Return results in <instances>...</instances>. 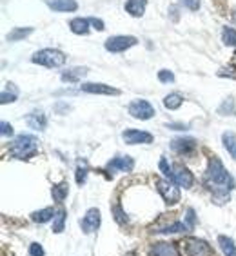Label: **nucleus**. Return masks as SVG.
I'll list each match as a JSON object with an SVG mask.
<instances>
[{
    "mask_svg": "<svg viewBox=\"0 0 236 256\" xmlns=\"http://www.w3.org/2000/svg\"><path fill=\"white\" fill-rule=\"evenodd\" d=\"M222 142H224V148L227 149V153L236 160V134L231 133V131H226L222 134Z\"/></svg>",
    "mask_w": 236,
    "mask_h": 256,
    "instance_id": "nucleus-21",
    "label": "nucleus"
},
{
    "mask_svg": "<svg viewBox=\"0 0 236 256\" xmlns=\"http://www.w3.org/2000/svg\"><path fill=\"white\" fill-rule=\"evenodd\" d=\"M36 153H38V140L31 136V134H20V136H16L10 148V154L18 158V160H30Z\"/></svg>",
    "mask_w": 236,
    "mask_h": 256,
    "instance_id": "nucleus-2",
    "label": "nucleus"
},
{
    "mask_svg": "<svg viewBox=\"0 0 236 256\" xmlns=\"http://www.w3.org/2000/svg\"><path fill=\"white\" fill-rule=\"evenodd\" d=\"M89 22H91V26H94V30L98 31H104L106 28H104V22L100 18H96V16H93V18H89Z\"/></svg>",
    "mask_w": 236,
    "mask_h": 256,
    "instance_id": "nucleus-39",
    "label": "nucleus"
},
{
    "mask_svg": "<svg viewBox=\"0 0 236 256\" xmlns=\"http://www.w3.org/2000/svg\"><path fill=\"white\" fill-rule=\"evenodd\" d=\"M218 244H220L222 251H224L226 256H236V246H234V242H232V238L220 234V236H218Z\"/></svg>",
    "mask_w": 236,
    "mask_h": 256,
    "instance_id": "nucleus-22",
    "label": "nucleus"
},
{
    "mask_svg": "<svg viewBox=\"0 0 236 256\" xmlns=\"http://www.w3.org/2000/svg\"><path fill=\"white\" fill-rule=\"evenodd\" d=\"M171 148L178 154H189L196 148V140L194 138H174L171 142Z\"/></svg>",
    "mask_w": 236,
    "mask_h": 256,
    "instance_id": "nucleus-12",
    "label": "nucleus"
},
{
    "mask_svg": "<svg viewBox=\"0 0 236 256\" xmlns=\"http://www.w3.org/2000/svg\"><path fill=\"white\" fill-rule=\"evenodd\" d=\"M89 18H73L71 22H69V28H71V31H73L74 34H88L89 33Z\"/></svg>",
    "mask_w": 236,
    "mask_h": 256,
    "instance_id": "nucleus-19",
    "label": "nucleus"
},
{
    "mask_svg": "<svg viewBox=\"0 0 236 256\" xmlns=\"http://www.w3.org/2000/svg\"><path fill=\"white\" fill-rule=\"evenodd\" d=\"M69 192V186L68 184H58V186H53L51 189V194H53V200L54 202H64V198L68 196Z\"/></svg>",
    "mask_w": 236,
    "mask_h": 256,
    "instance_id": "nucleus-24",
    "label": "nucleus"
},
{
    "mask_svg": "<svg viewBox=\"0 0 236 256\" xmlns=\"http://www.w3.org/2000/svg\"><path fill=\"white\" fill-rule=\"evenodd\" d=\"M149 256H180V251L171 242H158V244L151 246Z\"/></svg>",
    "mask_w": 236,
    "mask_h": 256,
    "instance_id": "nucleus-11",
    "label": "nucleus"
},
{
    "mask_svg": "<svg viewBox=\"0 0 236 256\" xmlns=\"http://www.w3.org/2000/svg\"><path fill=\"white\" fill-rule=\"evenodd\" d=\"M124 142L129 146H136V144H151L152 134L148 131H138V129H126L122 133Z\"/></svg>",
    "mask_w": 236,
    "mask_h": 256,
    "instance_id": "nucleus-9",
    "label": "nucleus"
},
{
    "mask_svg": "<svg viewBox=\"0 0 236 256\" xmlns=\"http://www.w3.org/2000/svg\"><path fill=\"white\" fill-rule=\"evenodd\" d=\"M86 74H88V68H73L64 71L60 78L64 80V82H68V84H76V82H80V80L84 78Z\"/></svg>",
    "mask_w": 236,
    "mask_h": 256,
    "instance_id": "nucleus-17",
    "label": "nucleus"
},
{
    "mask_svg": "<svg viewBox=\"0 0 236 256\" xmlns=\"http://www.w3.org/2000/svg\"><path fill=\"white\" fill-rule=\"evenodd\" d=\"M222 40H224L226 46L236 48V30H232V28H224V31H222Z\"/></svg>",
    "mask_w": 236,
    "mask_h": 256,
    "instance_id": "nucleus-28",
    "label": "nucleus"
},
{
    "mask_svg": "<svg viewBox=\"0 0 236 256\" xmlns=\"http://www.w3.org/2000/svg\"><path fill=\"white\" fill-rule=\"evenodd\" d=\"M80 89L91 94H120V91H118L116 88H111V86H106V84H94V82L82 84Z\"/></svg>",
    "mask_w": 236,
    "mask_h": 256,
    "instance_id": "nucleus-14",
    "label": "nucleus"
},
{
    "mask_svg": "<svg viewBox=\"0 0 236 256\" xmlns=\"http://www.w3.org/2000/svg\"><path fill=\"white\" fill-rule=\"evenodd\" d=\"M0 128H2V131H0L2 136H11V134H13V126H11V124L2 122L0 124Z\"/></svg>",
    "mask_w": 236,
    "mask_h": 256,
    "instance_id": "nucleus-38",
    "label": "nucleus"
},
{
    "mask_svg": "<svg viewBox=\"0 0 236 256\" xmlns=\"http://www.w3.org/2000/svg\"><path fill=\"white\" fill-rule=\"evenodd\" d=\"M182 104H184V98L178 93H171V94H168V96L164 98V106H166V109H169V111H174V109H178Z\"/></svg>",
    "mask_w": 236,
    "mask_h": 256,
    "instance_id": "nucleus-23",
    "label": "nucleus"
},
{
    "mask_svg": "<svg viewBox=\"0 0 236 256\" xmlns=\"http://www.w3.org/2000/svg\"><path fill=\"white\" fill-rule=\"evenodd\" d=\"M66 209H58L56 214H54V220H53V232H62L64 231V226H66Z\"/></svg>",
    "mask_w": 236,
    "mask_h": 256,
    "instance_id": "nucleus-27",
    "label": "nucleus"
},
{
    "mask_svg": "<svg viewBox=\"0 0 236 256\" xmlns=\"http://www.w3.org/2000/svg\"><path fill=\"white\" fill-rule=\"evenodd\" d=\"M31 33H33V28H15V30L8 34V40H10V42H16V40H22V38H26V36H30Z\"/></svg>",
    "mask_w": 236,
    "mask_h": 256,
    "instance_id": "nucleus-25",
    "label": "nucleus"
},
{
    "mask_svg": "<svg viewBox=\"0 0 236 256\" xmlns=\"http://www.w3.org/2000/svg\"><path fill=\"white\" fill-rule=\"evenodd\" d=\"M54 214H56V212L53 211V207H46V209L34 211L33 214H31V220L36 224H46V222H50L51 218H54Z\"/></svg>",
    "mask_w": 236,
    "mask_h": 256,
    "instance_id": "nucleus-20",
    "label": "nucleus"
},
{
    "mask_svg": "<svg viewBox=\"0 0 236 256\" xmlns=\"http://www.w3.org/2000/svg\"><path fill=\"white\" fill-rule=\"evenodd\" d=\"M232 20H234V22H236V10L232 11Z\"/></svg>",
    "mask_w": 236,
    "mask_h": 256,
    "instance_id": "nucleus-42",
    "label": "nucleus"
},
{
    "mask_svg": "<svg viewBox=\"0 0 236 256\" xmlns=\"http://www.w3.org/2000/svg\"><path fill=\"white\" fill-rule=\"evenodd\" d=\"M129 114L136 120H149L156 114V111H154V108H152L148 100L140 98V100H133V102L129 104Z\"/></svg>",
    "mask_w": 236,
    "mask_h": 256,
    "instance_id": "nucleus-5",
    "label": "nucleus"
},
{
    "mask_svg": "<svg viewBox=\"0 0 236 256\" xmlns=\"http://www.w3.org/2000/svg\"><path fill=\"white\" fill-rule=\"evenodd\" d=\"M26 122H28V126H30L31 129H36V131H42V129H46V126H48V118H46V114L42 113V111H33V113H30L28 118H26Z\"/></svg>",
    "mask_w": 236,
    "mask_h": 256,
    "instance_id": "nucleus-16",
    "label": "nucleus"
},
{
    "mask_svg": "<svg viewBox=\"0 0 236 256\" xmlns=\"http://www.w3.org/2000/svg\"><path fill=\"white\" fill-rule=\"evenodd\" d=\"M8 86H10V88L4 89V91H2V94H0V102H2V104L15 102L16 96H18V91H16L15 84H8Z\"/></svg>",
    "mask_w": 236,
    "mask_h": 256,
    "instance_id": "nucleus-26",
    "label": "nucleus"
},
{
    "mask_svg": "<svg viewBox=\"0 0 236 256\" xmlns=\"http://www.w3.org/2000/svg\"><path fill=\"white\" fill-rule=\"evenodd\" d=\"M207 184L211 186V189H214L216 192H224L227 194L229 189L234 188L231 174L226 171L224 164L218 160L216 156L209 160V169H207Z\"/></svg>",
    "mask_w": 236,
    "mask_h": 256,
    "instance_id": "nucleus-1",
    "label": "nucleus"
},
{
    "mask_svg": "<svg viewBox=\"0 0 236 256\" xmlns=\"http://www.w3.org/2000/svg\"><path fill=\"white\" fill-rule=\"evenodd\" d=\"M134 168V160L131 156H116L108 164V171H126L131 172Z\"/></svg>",
    "mask_w": 236,
    "mask_h": 256,
    "instance_id": "nucleus-13",
    "label": "nucleus"
},
{
    "mask_svg": "<svg viewBox=\"0 0 236 256\" xmlns=\"http://www.w3.org/2000/svg\"><path fill=\"white\" fill-rule=\"evenodd\" d=\"M158 80L164 84H169V82H174V74L169 69H162V71H158Z\"/></svg>",
    "mask_w": 236,
    "mask_h": 256,
    "instance_id": "nucleus-31",
    "label": "nucleus"
},
{
    "mask_svg": "<svg viewBox=\"0 0 236 256\" xmlns=\"http://www.w3.org/2000/svg\"><path fill=\"white\" fill-rule=\"evenodd\" d=\"M234 113V98L232 96H229V98H226L224 102H222V106L218 108V114H232Z\"/></svg>",
    "mask_w": 236,
    "mask_h": 256,
    "instance_id": "nucleus-29",
    "label": "nucleus"
},
{
    "mask_svg": "<svg viewBox=\"0 0 236 256\" xmlns=\"http://www.w3.org/2000/svg\"><path fill=\"white\" fill-rule=\"evenodd\" d=\"M46 4L50 6L53 11H58V13H68V11L78 10L76 0H46Z\"/></svg>",
    "mask_w": 236,
    "mask_h": 256,
    "instance_id": "nucleus-15",
    "label": "nucleus"
},
{
    "mask_svg": "<svg viewBox=\"0 0 236 256\" xmlns=\"http://www.w3.org/2000/svg\"><path fill=\"white\" fill-rule=\"evenodd\" d=\"M86 180H88V169L80 166V168L76 169V184L82 186V184H86Z\"/></svg>",
    "mask_w": 236,
    "mask_h": 256,
    "instance_id": "nucleus-34",
    "label": "nucleus"
},
{
    "mask_svg": "<svg viewBox=\"0 0 236 256\" xmlns=\"http://www.w3.org/2000/svg\"><path fill=\"white\" fill-rule=\"evenodd\" d=\"M158 192L162 194L166 204H176L180 202V189L176 188V184L171 180H156Z\"/></svg>",
    "mask_w": 236,
    "mask_h": 256,
    "instance_id": "nucleus-6",
    "label": "nucleus"
},
{
    "mask_svg": "<svg viewBox=\"0 0 236 256\" xmlns=\"http://www.w3.org/2000/svg\"><path fill=\"white\" fill-rule=\"evenodd\" d=\"M160 171L168 176V180H171V178H172V168L168 164V160H166V158H162V160H160Z\"/></svg>",
    "mask_w": 236,
    "mask_h": 256,
    "instance_id": "nucleus-32",
    "label": "nucleus"
},
{
    "mask_svg": "<svg viewBox=\"0 0 236 256\" xmlns=\"http://www.w3.org/2000/svg\"><path fill=\"white\" fill-rule=\"evenodd\" d=\"M168 128H176V131H180V129H187V126H182V124H168Z\"/></svg>",
    "mask_w": 236,
    "mask_h": 256,
    "instance_id": "nucleus-41",
    "label": "nucleus"
},
{
    "mask_svg": "<svg viewBox=\"0 0 236 256\" xmlns=\"http://www.w3.org/2000/svg\"><path fill=\"white\" fill-rule=\"evenodd\" d=\"M100 226V211L98 209H89L88 212H86V216L80 220V227H82V231L84 232H93L96 231Z\"/></svg>",
    "mask_w": 236,
    "mask_h": 256,
    "instance_id": "nucleus-10",
    "label": "nucleus"
},
{
    "mask_svg": "<svg viewBox=\"0 0 236 256\" xmlns=\"http://www.w3.org/2000/svg\"><path fill=\"white\" fill-rule=\"evenodd\" d=\"M186 251L189 256H212L211 246L198 238H189L186 242Z\"/></svg>",
    "mask_w": 236,
    "mask_h": 256,
    "instance_id": "nucleus-7",
    "label": "nucleus"
},
{
    "mask_svg": "<svg viewBox=\"0 0 236 256\" xmlns=\"http://www.w3.org/2000/svg\"><path fill=\"white\" fill-rule=\"evenodd\" d=\"M187 229H189V226H187V224L174 222V224H171V226L162 227V229H158V231H154V232H182V231H187Z\"/></svg>",
    "mask_w": 236,
    "mask_h": 256,
    "instance_id": "nucleus-30",
    "label": "nucleus"
},
{
    "mask_svg": "<svg viewBox=\"0 0 236 256\" xmlns=\"http://www.w3.org/2000/svg\"><path fill=\"white\" fill-rule=\"evenodd\" d=\"M138 40L134 36H129V34H116V36H111V38L106 40V50L111 51V53H122V51L129 50L136 46Z\"/></svg>",
    "mask_w": 236,
    "mask_h": 256,
    "instance_id": "nucleus-4",
    "label": "nucleus"
},
{
    "mask_svg": "<svg viewBox=\"0 0 236 256\" xmlns=\"http://www.w3.org/2000/svg\"><path fill=\"white\" fill-rule=\"evenodd\" d=\"M187 226H189V229H192V227L196 226V216H194V209H187Z\"/></svg>",
    "mask_w": 236,
    "mask_h": 256,
    "instance_id": "nucleus-37",
    "label": "nucleus"
},
{
    "mask_svg": "<svg viewBox=\"0 0 236 256\" xmlns=\"http://www.w3.org/2000/svg\"><path fill=\"white\" fill-rule=\"evenodd\" d=\"M113 211H114V214H116V222L118 224H128V216H126V214H124V211H122V207L120 206H114L113 207Z\"/></svg>",
    "mask_w": 236,
    "mask_h": 256,
    "instance_id": "nucleus-35",
    "label": "nucleus"
},
{
    "mask_svg": "<svg viewBox=\"0 0 236 256\" xmlns=\"http://www.w3.org/2000/svg\"><path fill=\"white\" fill-rule=\"evenodd\" d=\"M54 111H56V113H62V111H69V106H68V104H64V102H58L56 106H54Z\"/></svg>",
    "mask_w": 236,
    "mask_h": 256,
    "instance_id": "nucleus-40",
    "label": "nucleus"
},
{
    "mask_svg": "<svg viewBox=\"0 0 236 256\" xmlns=\"http://www.w3.org/2000/svg\"><path fill=\"white\" fill-rule=\"evenodd\" d=\"M30 256H46V252H44V247L40 246V244H31L30 246Z\"/></svg>",
    "mask_w": 236,
    "mask_h": 256,
    "instance_id": "nucleus-33",
    "label": "nucleus"
},
{
    "mask_svg": "<svg viewBox=\"0 0 236 256\" xmlns=\"http://www.w3.org/2000/svg\"><path fill=\"white\" fill-rule=\"evenodd\" d=\"M146 6H148V0H128L126 11L131 16H142L144 11H146Z\"/></svg>",
    "mask_w": 236,
    "mask_h": 256,
    "instance_id": "nucleus-18",
    "label": "nucleus"
},
{
    "mask_svg": "<svg viewBox=\"0 0 236 256\" xmlns=\"http://www.w3.org/2000/svg\"><path fill=\"white\" fill-rule=\"evenodd\" d=\"M184 6H186L187 10H191V11H198L200 10V0H180Z\"/></svg>",
    "mask_w": 236,
    "mask_h": 256,
    "instance_id": "nucleus-36",
    "label": "nucleus"
},
{
    "mask_svg": "<svg viewBox=\"0 0 236 256\" xmlns=\"http://www.w3.org/2000/svg\"><path fill=\"white\" fill-rule=\"evenodd\" d=\"M171 182L176 184L178 188L189 189L192 184H194V176H192V172L187 168H184V166H176V168H172Z\"/></svg>",
    "mask_w": 236,
    "mask_h": 256,
    "instance_id": "nucleus-8",
    "label": "nucleus"
},
{
    "mask_svg": "<svg viewBox=\"0 0 236 256\" xmlns=\"http://www.w3.org/2000/svg\"><path fill=\"white\" fill-rule=\"evenodd\" d=\"M31 60H33L34 64L44 66V68H60V66L66 64V54L58 50L48 48V50L36 51Z\"/></svg>",
    "mask_w": 236,
    "mask_h": 256,
    "instance_id": "nucleus-3",
    "label": "nucleus"
}]
</instances>
